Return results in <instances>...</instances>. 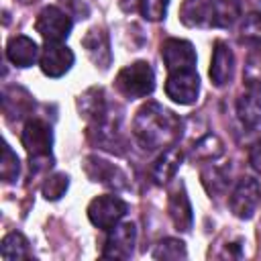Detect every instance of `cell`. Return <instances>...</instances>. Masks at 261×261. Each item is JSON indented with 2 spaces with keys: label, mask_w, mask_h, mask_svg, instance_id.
<instances>
[{
  "label": "cell",
  "mask_w": 261,
  "mask_h": 261,
  "mask_svg": "<svg viewBox=\"0 0 261 261\" xmlns=\"http://www.w3.org/2000/svg\"><path fill=\"white\" fill-rule=\"evenodd\" d=\"M179 130H181L179 116L153 100L143 104L133 120L135 139L149 151L171 147L179 137Z\"/></svg>",
  "instance_id": "cell-1"
},
{
  "label": "cell",
  "mask_w": 261,
  "mask_h": 261,
  "mask_svg": "<svg viewBox=\"0 0 261 261\" xmlns=\"http://www.w3.org/2000/svg\"><path fill=\"white\" fill-rule=\"evenodd\" d=\"M20 141L31 157V165L35 163L37 171L41 167H47V161H51V145H53L51 126L43 118H29L22 126Z\"/></svg>",
  "instance_id": "cell-2"
},
{
  "label": "cell",
  "mask_w": 261,
  "mask_h": 261,
  "mask_svg": "<svg viewBox=\"0 0 261 261\" xmlns=\"http://www.w3.org/2000/svg\"><path fill=\"white\" fill-rule=\"evenodd\" d=\"M116 88L122 96H126L130 100L145 98L155 88V73L147 61H135L118 71Z\"/></svg>",
  "instance_id": "cell-3"
},
{
  "label": "cell",
  "mask_w": 261,
  "mask_h": 261,
  "mask_svg": "<svg viewBox=\"0 0 261 261\" xmlns=\"http://www.w3.org/2000/svg\"><path fill=\"white\" fill-rule=\"evenodd\" d=\"M128 212V206L122 198L114 196V194H104L94 198L88 204V218L94 226L102 228V230H110L112 226H116Z\"/></svg>",
  "instance_id": "cell-4"
},
{
  "label": "cell",
  "mask_w": 261,
  "mask_h": 261,
  "mask_svg": "<svg viewBox=\"0 0 261 261\" xmlns=\"http://www.w3.org/2000/svg\"><path fill=\"white\" fill-rule=\"evenodd\" d=\"M71 27L73 22L69 14L57 6H45L37 14V22H35V29L45 39V43H61L71 33Z\"/></svg>",
  "instance_id": "cell-5"
},
{
  "label": "cell",
  "mask_w": 261,
  "mask_h": 261,
  "mask_svg": "<svg viewBox=\"0 0 261 261\" xmlns=\"http://www.w3.org/2000/svg\"><path fill=\"white\" fill-rule=\"evenodd\" d=\"M200 92V77L196 69H181V71H171L165 82V94L171 98L175 104L190 106L198 100Z\"/></svg>",
  "instance_id": "cell-6"
},
{
  "label": "cell",
  "mask_w": 261,
  "mask_h": 261,
  "mask_svg": "<svg viewBox=\"0 0 261 261\" xmlns=\"http://www.w3.org/2000/svg\"><path fill=\"white\" fill-rule=\"evenodd\" d=\"M259 200H261L259 181L253 177H241L230 194V200H228L230 212L241 220H249V218H253V214L259 206Z\"/></svg>",
  "instance_id": "cell-7"
},
{
  "label": "cell",
  "mask_w": 261,
  "mask_h": 261,
  "mask_svg": "<svg viewBox=\"0 0 261 261\" xmlns=\"http://www.w3.org/2000/svg\"><path fill=\"white\" fill-rule=\"evenodd\" d=\"M135 243H137V228L133 222H118L116 226L110 228L104 249H102V257L104 259H128L135 251Z\"/></svg>",
  "instance_id": "cell-8"
},
{
  "label": "cell",
  "mask_w": 261,
  "mask_h": 261,
  "mask_svg": "<svg viewBox=\"0 0 261 261\" xmlns=\"http://www.w3.org/2000/svg\"><path fill=\"white\" fill-rule=\"evenodd\" d=\"M161 57L167 71L196 69V49L186 39H167L161 45Z\"/></svg>",
  "instance_id": "cell-9"
},
{
  "label": "cell",
  "mask_w": 261,
  "mask_h": 261,
  "mask_svg": "<svg viewBox=\"0 0 261 261\" xmlns=\"http://www.w3.org/2000/svg\"><path fill=\"white\" fill-rule=\"evenodd\" d=\"M73 61H75V57L69 47H65L61 43H45V49L41 51L39 65L45 75L61 77L71 69Z\"/></svg>",
  "instance_id": "cell-10"
},
{
  "label": "cell",
  "mask_w": 261,
  "mask_h": 261,
  "mask_svg": "<svg viewBox=\"0 0 261 261\" xmlns=\"http://www.w3.org/2000/svg\"><path fill=\"white\" fill-rule=\"evenodd\" d=\"M84 171L86 175L96 181V184H102V186H108V188H114V190H120L126 186V175L120 167H116L114 163L110 161H104L96 155H90L86 157L84 161Z\"/></svg>",
  "instance_id": "cell-11"
},
{
  "label": "cell",
  "mask_w": 261,
  "mask_h": 261,
  "mask_svg": "<svg viewBox=\"0 0 261 261\" xmlns=\"http://www.w3.org/2000/svg\"><path fill=\"white\" fill-rule=\"evenodd\" d=\"M82 45L90 57V61L100 67V69H108L112 63V51H110V41L104 29L94 27L86 33V37L82 39Z\"/></svg>",
  "instance_id": "cell-12"
},
{
  "label": "cell",
  "mask_w": 261,
  "mask_h": 261,
  "mask_svg": "<svg viewBox=\"0 0 261 261\" xmlns=\"http://www.w3.org/2000/svg\"><path fill=\"white\" fill-rule=\"evenodd\" d=\"M232 69H234V55L232 49L224 43V41H216L214 43V51H212V61H210V80L216 88L226 86L232 80Z\"/></svg>",
  "instance_id": "cell-13"
},
{
  "label": "cell",
  "mask_w": 261,
  "mask_h": 261,
  "mask_svg": "<svg viewBox=\"0 0 261 261\" xmlns=\"http://www.w3.org/2000/svg\"><path fill=\"white\" fill-rule=\"evenodd\" d=\"M167 210H169V218L173 222V226L181 232H188L192 228L194 222V214H192V204L190 198L186 194L184 184H179V188H175L169 194V202H167Z\"/></svg>",
  "instance_id": "cell-14"
},
{
  "label": "cell",
  "mask_w": 261,
  "mask_h": 261,
  "mask_svg": "<svg viewBox=\"0 0 261 261\" xmlns=\"http://www.w3.org/2000/svg\"><path fill=\"white\" fill-rule=\"evenodd\" d=\"M6 57L16 67H31L39 57V47L31 37L16 35L6 43Z\"/></svg>",
  "instance_id": "cell-15"
},
{
  "label": "cell",
  "mask_w": 261,
  "mask_h": 261,
  "mask_svg": "<svg viewBox=\"0 0 261 261\" xmlns=\"http://www.w3.org/2000/svg\"><path fill=\"white\" fill-rule=\"evenodd\" d=\"M181 157H184V155H181L179 147H175V145L163 149V153L157 157V161H155L153 167H151V177H153V181L159 184V186H163V184H167L169 179H173V175L177 173V169H179V165H181Z\"/></svg>",
  "instance_id": "cell-16"
},
{
  "label": "cell",
  "mask_w": 261,
  "mask_h": 261,
  "mask_svg": "<svg viewBox=\"0 0 261 261\" xmlns=\"http://www.w3.org/2000/svg\"><path fill=\"white\" fill-rule=\"evenodd\" d=\"M186 27H212V2L210 0H186L179 12Z\"/></svg>",
  "instance_id": "cell-17"
},
{
  "label": "cell",
  "mask_w": 261,
  "mask_h": 261,
  "mask_svg": "<svg viewBox=\"0 0 261 261\" xmlns=\"http://www.w3.org/2000/svg\"><path fill=\"white\" fill-rule=\"evenodd\" d=\"M222 153H224V143L216 135H204L200 141L194 143L190 151V159L198 163H210L218 159Z\"/></svg>",
  "instance_id": "cell-18"
},
{
  "label": "cell",
  "mask_w": 261,
  "mask_h": 261,
  "mask_svg": "<svg viewBox=\"0 0 261 261\" xmlns=\"http://www.w3.org/2000/svg\"><path fill=\"white\" fill-rule=\"evenodd\" d=\"M237 114L247 128H255L261 122V98L255 92H247L237 100Z\"/></svg>",
  "instance_id": "cell-19"
},
{
  "label": "cell",
  "mask_w": 261,
  "mask_h": 261,
  "mask_svg": "<svg viewBox=\"0 0 261 261\" xmlns=\"http://www.w3.org/2000/svg\"><path fill=\"white\" fill-rule=\"evenodd\" d=\"M0 255L4 261H20V259H31V251H29V241L22 232H8L2 239L0 245Z\"/></svg>",
  "instance_id": "cell-20"
},
{
  "label": "cell",
  "mask_w": 261,
  "mask_h": 261,
  "mask_svg": "<svg viewBox=\"0 0 261 261\" xmlns=\"http://www.w3.org/2000/svg\"><path fill=\"white\" fill-rule=\"evenodd\" d=\"M212 2V27L226 29L241 16V0H210Z\"/></svg>",
  "instance_id": "cell-21"
},
{
  "label": "cell",
  "mask_w": 261,
  "mask_h": 261,
  "mask_svg": "<svg viewBox=\"0 0 261 261\" xmlns=\"http://www.w3.org/2000/svg\"><path fill=\"white\" fill-rule=\"evenodd\" d=\"M243 84L247 86L249 92L261 94V47L249 53L245 69H243Z\"/></svg>",
  "instance_id": "cell-22"
},
{
  "label": "cell",
  "mask_w": 261,
  "mask_h": 261,
  "mask_svg": "<svg viewBox=\"0 0 261 261\" xmlns=\"http://www.w3.org/2000/svg\"><path fill=\"white\" fill-rule=\"evenodd\" d=\"M202 184L210 196H222L228 188V175L218 165H208L202 169Z\"/></svg>",
  "instance_id": "cell-23"
},
{
  "label": "cell",
  "mask_w": 261,
  "mask_h": 261,
  "mask_svg": "<svg viewBox=\"0 0 261 261\" xmlns=\"http://www.w3.org/2000/svg\"><path fill=\"white\" fill-rule=\"evenodd\" d=\"M153 257L155 259H163V261H177V259H186L188 257V251H186L184 241L169 237V239H163V241H159L155 245Z\"/></svg>",
  "instance_id": "cell-24"
},
{
  "label": "cell",
  "mask_w": 261,
  "mask_h": 261,
  "mask_svg": "<svg viewBox=\"0 0 261 261\" xmlns=\"http://www.w3.org/2000/svg\"><path fill=\"white\" fill-rule=\"evenodd\" d=\"M239 39L247 45H261V12H249L243 18Z\"/></svg>",
  "instance_id": "cell-25"
},
{
  "label": "cell",
  "mask_w": 261,
  "mask_h": 261,
  "mask_svg": "<svg viewBox=\"0 0 261 261\" xmlns=\"http://www.w3.org/2000/svg\"><path fill=\"white\" fill-rule=\"evenodd\" d=\"M67 188H69V177H67L65 173H53V175H49V177L43 181L41 192H43L45 200L55 202V200H59V198L67 192Z\"/></svg>",
  "instance_id": "cell-26"
},
{
  "label": "cell",
  "mask_w": 261,
  "mask_h": 261,
  "mask_svg": "<svg viewBox=\"0 0 261 261\" xmlns=\"http://www.w3.org/2000/svg\"><path fill=\"white\" fill-rule=\"evenodd\" d=\"M18 171H20L18 157H16V153L10 149V145L4 143V147H2V161H0V175H2V181H4V184H12V181L18 177Z\"/></svg>",
  "instance_id": "cell-27"
},
{
  "label": "cell",
  "mask_w": 261,
  "mask_h": 261,
  "mask_svg": "<svg viewBox=\"0 0 261 261\" xmlns=\"http://www.w3.org/2000/svg\"><path fill=\"white\" fill-rule=\"evenodd\" d=\"M167 6H169V0H139L141 16L145 20H151V22L163 20L165 12H167Z\"/></svg>",
  "instance_id": "cell-28"
},
{
  "label": "cell",
  "mask_w": 261,
  "mask_h": 261,
  "mask_svg": "<svg viewBox=\"0 0 261 261\" xmlns=\"http://www.w3.org/2000/svg\"><path fill=\"white\" fill-rule=\"evenodd\" d=\"M216 257L220 259H241L243 257V243L241 241H230L222 247L220 253H216Z\"/></svg>",
  "instance_id": "cell-29"
},
{
  "label": "cell",
  "mask_w": 261,
  "mask_h": 261,
  "mask_svg": "<svg viewBox=\"0 0 261 261\" xmlns=\"http://www.w3.org/2000/svg\"><path fill=\"white\" fill-rule=\"evenodd\" d=\"M249 163H251V167L257 173H261V141H257L251 147V151H249Z\"/></svg>",
  "instance_id": "cell-30"
},
{
  "label": "cell",
  "mask_w": 261,
  "mask_h": 261,
  "mask_svg": "<svg viewBox=\"0 0 261 261\" xmlns=\"http://www.w3.org/2000/svg\"><path fill=\"white\" fill-rule=\"evenodd\" d=\"M22 4H31V2H37V0H20Z\"/></svg>",
  "instance_id": "cell-31"
}]
</instances>
